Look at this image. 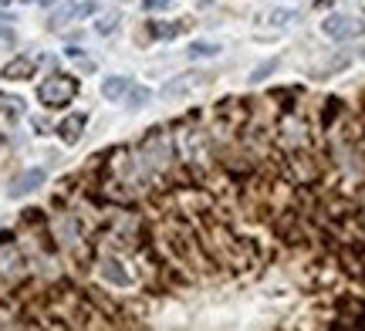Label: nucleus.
I'll use <instances>...</instances> for the list:
<instances>
[{"label": "nucleus", "instance_id": "14", "mask_svg": "<svg viewBox=\"0 0 365 331\" xmlns=\"http://www.w3.org/2000/svg\"><path fill=\"white\" fill-rule=\"evenodd\" d=\"M268 17H271L274 28H284V24H294V21H301V14H298V10H271Z\"/></svg>", "mask_w": 365, "mask_h": 331}, {"label": "nucleus", "instance_id": "12", "mask_svg": "<svg viewBox=\"0 0 365 331\" xmlns=\"http://www.w3.org/2000/svg\"><path fill=\"white\" fill-rule=\"evenodd\" d=\"M0 112L10 115V119L24 115V98H17V95H3V91H0Z\"/></svg>", "mask_w": 365, "mask_h": 331}, {"label": "nucleus", "instance_id": "19", "mask_svg": "<svg viewBox=\"0 0 365 331\" xmlns=\"http://www.w3.org/2000/svg\"><path fill=\"white\" fill-rule=\"evenodd\" d=\"M0 41H14V30L7 28V24H0Z\"/></svg>", "mask_w": 365, "mask_h": 331}, {"label": "nucleus", "instance_id": "5", "mask_svg": "<svg viewBox=\"0 0 365 331\" xmlns=\"http://www.w3.org/2000/svg\"><path fill=\"white\" fill-rule=\"evenodd\" d=\"M44 180H48V173H44V169H24L17 180L10 182V189H7V193H10L14 200H17V196H28V193H34V189H37Z\"/></svg>", "mask_w": 365, "mask_h": 331}, {"label": "nucleus", "instance_id": "10", "mask_svg": "<svg viewBox=\"0 0 365 331\" xmlns=\"http://www.w3.org/2000/svg\"><path fill=\"white\" fill-rule=\"evenodd\" d=\"M125 91H129V78H125V75H112V78L102 82V95H105L109 102H119Z\"/></svg>", "mask_w": 365, "mask_h": 331}, {"label": "nucleus", "instance_id": "2", "mask_svg": "<svg viewBox=\"0 0 365 331\" xmlns=\"http://www.w3.org/2000/svg\"><path fill=\"white\" fill-rule=\"evenodd\" d=\"M321 30L332 37V41H352V37H362L365 24L359 17H348V14H332L321 21Z\"/></svg>", "mask_w": 365, "mask_h": 331}, {"label": "nucleus", "instance_id": "21", "mask_svg": "<svg viewBox=\"0 0 365 331\" xmlns=\"http://www.w3.org/2000/svg\"><path fill=\"white\" fill-rule=\"evenodd\" d=\"M41 3H44V7H51V3H55V0H41Z\"/></svg>", "mask_w": 365, "mask_h": 331}, {"label": "nucleus", "instance_id": "1", "mask_svg": "<svg viewBox=\"0 0 365 331\" xmlns=\"http://www.w3.org/2000/svg\"><path fill=\"white\" fill-rule=\"evenodd\" d=\"M75 95H78V82L71 75H51L37 85V102L44 108H64Z\"/></svg>", "mask_w": 365, "mask_h": 331}, {"label": "nucleus", "instance_id": "23", "mask_svg": "<svg viewBox=\"0 0 365 331\" xmlns=\"http://www.w3.org/2000/svg\"><path fill=\"white\" fill-rule=\"evenodd\" d=\"M21 3H34V0H21Z\"/></svg>", "mask_w": 365, "mask_h": 331}, {"label": "nucleus", "instance_id": "9", "mask_svg": "<svg viewBox=\"0 0 365 331\" xmlns=\"http://www.w3.org/2000/svg\"><path fill=\"white\" fill-rule=\"evenodd\" d=\"M30 75H34V58H17L3 68V78H7V82H24Z\"/></svg>", "mask_w": 365, "mask_h": 331}, {"label": "nucleus", "instance_id": "3", "mask_svg": "<svg viewBox=\"0 0 365 331\" xmlns=\"http://www.w3.org/2000/svg\"><path fill=\"white\" fill-rule=\"evenodd\" d=\"M0 274L7 277V284H17L24 277V257L14 240H0Z\"/></svg>", "mask_w": 365, "mask_h": 331}, {"label": "nucleus", "instance_id": "15", "mask_svg": "<svg viewBox=\"0 0 365 331\" xmlns=\"http://www.w3.org/2000/svg\"><path fill=\"white\" fill-rule=\"evenodd\" d=\"M115 28H119V14H115V10H112V14H105V17L95 24V30H98V34H112Z\"/></svg>", "mask_w": 365, "mask_h": 331}, {"label": "nucleus", "instance_id": "6", "mask_svg": "<svg viewBox=\"0 0 365 331\" xmlns=\"http://www.w3.org/2000/svg\"><path fill=\"white\" fill-rule=\"evenodd\" d=\"M200 85H207V75H200V71H193V78H173L166 88H162V98H176V95H189L193 88H200Z\"/></svg>", "mask_w": 365, "mask_h": 331}, {"label": "nucleus", "instance_id": "4", "mask_svg": "<svg viewBox=\"0 0 365 331\" xmlns=\"http://www.w3.org/2000/svg\"><path fill=\"white\" fill-rule=\"evenodd\" d=\"M91 14H98V3L95 0H82V3H68V7H61L58 14L51 17V28L61 30L64 24H75V21H82V17H91Z\"/></svg>", "mask_w": 365, "mask_h": 331}, {"label": "nucleus", "instance_id": "17", "mask_svg": "<svg viewBox=\"0 0 365 331\" xmlns=\"http://www.w3.org/2000/svg\"><path fill=\"white\" fill-rule=\"evenodd\" d=\"M173 3H176V0H142V10H152V14H156V10H169Z\"/></svg>", "mask_w": 365, "mask_h": 331}, {"label": "nucleus", "instance_id": "20", "mask_svg": "<svg viewBox=\"0 0 365 331\" xmlns=\"http://www.w3.org/2000/svg\"><path fill=\"white\" fill-rule=\"evenodd\" d=\"M3 146H7V139H3V132H0V152H3Z\"/></svg>", "mask_w": 365, "mask_h": 331}, {"label": "nucleus", "instance_id": "11", "mask_svg": "<svg viewBox=\"0 0 365 331\" xmlns=\"http://www.w3.org/2000/svg\"><path fill=\"white\" fill-rule=\"evenodd\" d=\"M186 55L196 61V58H216L220 55V44H213V41H193L189 48H186Z\"/></svg>", "mask_w": 365, "mask_h": 331}, {"label": "nucleus", "instance_id": "13", "mask_svg": "<svg viewBox=\"0 0 365 331\" xmlns=\"http://www.w3.org/2000/svg\"><path fill=\"white\" fill-rule=\"evenodd\" d=\"M277 64H281L277 58H268L264 64H257V68L250 71V78H247V82H250V85H261V82H264V78H268L271 71H277Z\"/></svg>", "mask_w": 365, "mask_h": 331}, {"label": "nucleus", "instance_id": "7", "mask_svg": "<svg viewBox=\"0 0 365 331\" xmlns=\"http://www.w3.org/2000/svg\"><path fill=\"white\" fill-rule=\"evenodd\" d=\"M98 271H102V277H105V281H112V284H119V287L132 284V274L125 271V267H122V261H115V257H102Z\"/></svg>", "mask_w": 365, "mask_h": 331}, {"label": "nucleus", "instance_id": "18", "mask_svg": "<svg viewBox=\"0 0 365 331\" xmlns=\"http://www.w3.org/2000/svg\"><path fill=\"white\" fill-rule=\"evenodd\" d=\"M182 24H169V28H159V24H152V34L156 37H173V34H180Z\"/></svg>", "mask_w": 365, "mask_h": 331}, {"label": "nucleus", "instance_id": "22", "mask_svg": "<svg viewBox=\"0 0 365 331\" xmlns=\"http://www.w3.org/2000/svg\"><path fill=\"white\" fill-rule=\"evenodd\" d=\"M200 3H213V0H200Z\"/></svg>", "mask_w": 365, "mask_h": 331}, {"label": "nucleus", "instance_id": "16", "mask_svg": "<svg viewBox=\"0 0 365 331\" xmlns=\"http://www.w3.org/2000/svg\"><path fill=\"white\" fill-rule=\"evenodd\" d=\"M149 98H152V91H149V88H135V91H132V98H129V108L135 112V108H142V105H146Z\"/></svg>", "mask_w": 365, "mask_h": 331}, {"label": "nucleus", "instance_id": "8", "mask_svg": "<svg viewBox=\"0 0 365 331\" xmlns=\"http://www.w3.org/2000/svg\"><path fill=\"white\" fill-rule=\"evenodd\" d=\"M85 122H88V119H85L82 112H78V115H68V119L58 125L61 142H64V146H75V142L82 139V129H85Z\"/></svg>", "mask_w": 365, "mask_h": 331}]
</instances>
